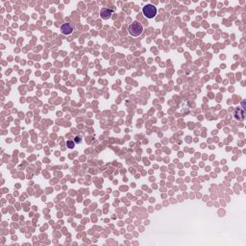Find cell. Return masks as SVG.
Returning a JSON list of instances; mask_svg holds the SVG:
<instances>
[{"label": "cell", "mask_w": 246, "mask_h": 246, "mask_svg": "<svg viewBox=\"0 0 246 246\" xmlns=\"http://www.w3.org/2000/svg\"><path fill=\"white\" fill-rule=\"evenodd\" d=\"M142 12H143V14L147 18H153L157 14V8L152 4H147L143 7Z\"/></svg>", "instance_id": "obj_2"}, {"label": "cell", "mask_w": 246, "mask_h": 246, "mask_svg": "<svg viewBox=\"0 0 246 246\" xmlns=\"http://www.w3.org/2000/svg\"><path fill=\"white\" fill-rule=\"evenodd\" d=\"M61 31L63 35H70L73 32V26L70 23H64L61 26Z\"/></svg>", "instance_id": "obj_3"}, {"label": "cell", "mask_w": 246, "mask_h": 246, "mask_svg": "<svg viewBox=\"0 0 246 246\" xmlns=\"http://www.w3.org/2000/svg\"><path fill=\"white\" fill-rule=\"evenodd\" d=\"M67 147H69V148H73V147H74V143H73V142H71V141H67Z\"/></svg>", "instance_id": "obj_6"}, {"label": "cell", "mask_w": 246, "mask_h": 246, "mask_svg": "<svg viewBox=\"0 0 246 246\" xmlns=\"http://www.w3.org/2000/svg\"><path fill=\"white\" fill-rule=\"evenodd\" d=\"M235 118L237 120H243L245 118V111L242 108L238 107L235 111Z\"/></svg>", "instance_id": "obj_4"}, {"label": "cell", "mask_w": 246, "mask_h": 246, "mask_svg": "<svg viewBox=\"0 0 246 246\" xmlns=\"http://www.w3.org/2000/svg\"><path fill=\"white\" fill-rule=\"evenodd\" d=\"M112 10L108 9V8H103L101 10V13H100V16L103 19H109L111 18V16H112Z\"/></svg>", "instance_id": "obj_5"}, {"label": "cell", "mask_w": 246, "mask_h": 246, "mask_svg": "<svg viewBox=\"0 0 246 246\" xmlns=\"http://www.w3.org/2000/svg\"><path fill=\"white\" fill-rule=\"evenodd\" d=\"M74 140H75V142H77V143H80V142L82 141V140H81V137H80V136H76Z\"/></svg>", "instance_id": "obj_7"}, {"label": "cell", "mask_w": 246, "mask_h": 246, "mask_svg": "<svg viewBox=\"0 0 246 246\" xmlns=\"http://www.w3.org/2000/svg\"><path fill=\"white\" fill-rule=\"evenodd\" d=\"M143 31V27L140 23H139L137 21H134L133 23H131L128 27V32L129 34L133 36V37H137V36H140Z\"/></svg>", "instance_id": "obj_1"}]
</instances>
